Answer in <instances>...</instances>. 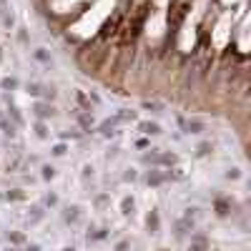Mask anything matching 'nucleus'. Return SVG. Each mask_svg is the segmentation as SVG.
<instances>
[{"mask_svg":"<svg viewBox=\"0 0 251 251\" xmlns=\"http://www.w3.org/2000/svg\"><path fill=\"white\" fill-rule=\"evenodd\" d=\"M123 28V10H118L111 20H106V25H103V30L98 33V40H108V38H116Z\"/></svg>","mask_w":251,"mask_h":251,"instance_id":"nucleus-2","label":"nucleus"},{"mask_svg":"<svg viewBox=\"0 0 251 251\" xmlns=\"http://www.w3.org/2000/svg\"><path fill=\"white\" fill-rule=\"evenodd\" d=\"M35 113H38L40 118H48V116H53V108L43 106V103H38V106H35Z\"/></svg>","mask_w":251,"mask_h":251,"instance_id":"nucleus-5","label":"nucleus"},{"mask_svg":"<svg viewBox=\"0 0 251 251\" xmlns=\"http://www.w3.org/2000/svg\"><path fill=\"white\" fill-rule=\"evenodd\" d=\"M8 111H10V116L15 118V123H20V113H18V108L13 106V103H10V100H8Z\"/></svg>","mask_w":251,"mask_h":251,"instance_id":"nucleus-12","label":"nucleus"},{"mask_svg":"<svg viewBox=\"0 0 251 251\" xmlns=\"http://www.w3.org/2000/svg\"><path fill=\"white\" fill-rule=\"evenodd\" d=\"M143 108H149V111H153V113H158L163 106H161V103H153V100H146L143 103Z\"/></svg>","mask_w":251,"mask_h":251,"instance_id":"nucleus-9","label":"nucleus"},{"mask_svg":"<svg viewBox=\"0 0 251 251\" xmlns=\"http://www.w3.org/2000/svg\"><path fill=\"white\" fill-rule=\"evenodd\" d=\"M38 136H40V138H46V136H48V133H46V126H43V123H38Z\"/></svg>","mask_w":251,"mask_h":251,"instance_id":"nucleus-16","label":"nucleus"},{"mask_svg":"<svg viewBox=\"0 0 251 251\" xmlns=\"http://www.w3.org/2000/svg\"><path fill=\"white\" fill-rule=\"evenodd\" d=\"M166 176L163 174H158V171H153V174H149V183H153V186H158L161 181H163Z\"/></svg>","mask_w":251,"mask_h":251,"instance_id":"nucleus-8","label":"nucleus"},{"mask_svg":"<svg viewBox=\"0 0 251 251\" xmlns=\"http://www.w3.org/2000/svg\"><path fill=\"white\" fill-rule=\"evenodd\" d=\"M149 10H151V3H141L138 10L133 13V18L121 28V30H123V43H133V40L138 38V33H141V28H143V23H146V15H149Z\"/></svg>","mask_w":251,"mask_h":251,"instance_id":"nucleus-1","label":"nucleus"},{"mask_svg":"<svg viewBox=\"0 0 251 251\" xmlns=\"http://www.w3.org/2000/svg\"><path fill=\"white\" fill-rule=\"evenodd\" d=\"M5 91H13V88H18V80L15 78H3V83H0Z\"/></svg>","mask_w":251,"mask_h":251,"instance_id":"nucleus-7","label":"nucleus"},{"mask_svg":"<svg viewBox=\"0 0 251 251\" xmlns=\"http://www.w3.org/2000/svg\"><path fill=\"white\" fill-rule=\"evenodd\" d=\"M0 60H3V53H0Z\"/></svg>","mask_w":251,"mask_h":251,"instance_id":"nucleus-20","label":"nucleus"},{"mask_svg":"<svg viewBox=\"0 0 251 251\" xmlns=\"http://www.w3.org/2000/svg\"><path fill=\"white\" fill-rule=\"evenodd\" d=\"M53 153H55V156H63V153H66V146H63V143H58L55 149H53Z\"/></svg>","mask_w":251,"mask_h":251,"instance_id":"nucleus-15","label":"nucleus"},{"mask_svg":"<svg viewBox=\"0 0 251 251\" xmlns=\"http://www.w3.org/2000/svg\"><path fill=\"white\" fill-rule=\"evenodd\" d=\"M75 100H78V103H80V106H83V108H86V113H91V100H88V98H86V96H83V93H80V91H78V93H75Z\"/></svg>","mask_w":251,"mask_h":251,"instance_id":"nucleus-6","label":"nucleus"},{"mask_svg":"<svg viewBox=\"0 0 251 251\" xmlns=\"http://www.w3.org/2000/svg\"><path fill=\"white\" fill-rule=\"evenodd\" d=\"M10 199L18 201V199H23V194H18V191H15V194H8V201H10Z\"/></svg>","mask_w":251,"mask_h":251,"instance_id":"nucleus-17","label":"nucleus"},{"mask_svg":"<svg viewBox=\"0 0 251 251\" xmlns=\"http://www.w3.org/2000/svg\"><path fill=\"white\" fill-rule=\"evenodd\" d=\"M28 93H30V96H40V93H43V88H40L38 83H30V86H28Z\"/></svg>","mask_w":251,"mask_h":251,"instance_id":"nucleus-11","label":"nucleus"},{"mask_svg":"<svg viewBox=\"0 0 251 251\" xmlns=\"http://www.w3.org/2000/svg\"><path fill=\"white\" fill-rule=\"evenodd\" d=\"M28 251H40V249H38V246H30V249H28Z\"/></svg>","mask_w":251,"mask_h":251,"instance_id":"nucleus-18","label":"nucleus"},{"mask_svg":"<svg viewBox=\"0 0 251 251\" xmlns=\"http://www.w3.org/2000/svg\"><path fill=\"white\" fill-rule=\"evenodd\" d=\"M63 251H73V249H63Z\"/></svg>","mask_w":251,"mask_h":251,"instance_id":"nucleus-19","label":"nucleus"},{"mask_svg":"<svg viewBox=\"0 0 251 251\" xmlns=\"http://www.w3.org/2000/svg\"><path fill=\"white\" fill-rule=\"evenodd\" d=\"M68 211H71V214H66V221H75V219H78V208L73 206V208H68Z\"/></svg>","mask_w":251,"mask_h":251,"instance_id":"nucleus-14","label":"nucleus"},{"mask_svg":"<svg viewBox=\"0 0 251 251\" xmlns=\"http://www.w3.org/2000/svg\"><path fill=\"white\" fill-rule=\"evenodd\" d=\"M133 211V199H123V214H131Z\"/></svg>","mask_w":251,"mask_h":251,"instance_id":"nucleus-10","label":"nucleus"},{"mask_svg":"<svg viewBox=\"0 0 251 251\" xmlns=\"http://www.w3.org/2000/svg\"><path fill=\"white\" fill-rule=\"evenodd\" d=\"M181 126H183V128H186V133H203V123L201 121H183L181 118Z\"/></svg>","mask_w":251,"mask_h":251,"instance_id":"nucleus-3","label":"nucleus"},{"mask_svg":"<svg viewBox=\"0 0 251 251\" xmlns=\"http://www.w3.org/2000/svg\"><path fill=\"white\" fill-rule=\"evenodd\" d=\"M141 131L149 133V136H156V133H161V126H158V123H151V121H146V123H141Z\"/></svg>","mask_w":251,"mask_h":251,"instance_id":"nucleus-4","label":"nucleus"},{"mask_svg":"<svg viewBox=\"0 0 251 251\" xmlns=\"http://www.w3.org/2000/svg\"><path fill=\"white\" fill-rule=\"evenodd\" d=\"M53 176H55V171L50 169V166H43V178H46V181H50Z\"/></svg>","mask_w":251,"mask_h":251,"instance_id":"nucleus-13","label":"nucleus"}]
</instances>
